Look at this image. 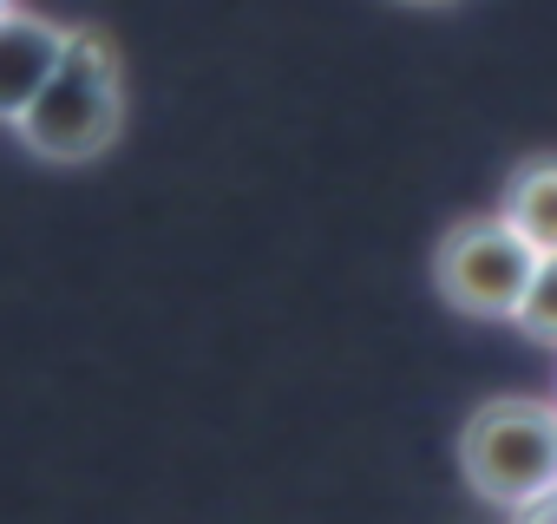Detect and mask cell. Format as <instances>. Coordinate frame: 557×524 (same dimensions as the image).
<instances>
[{"label":"cell","mask_w":557,"mask_h":524,"mask_svg":"<svg viewBox=\"0 0 557 524\" xmlns=\"http://www.w3.org/2000/svg\"><path fill=\"white\" fill-rule=\"evenodd\" d=\"M21 145L47 164H92L125 132V53L106 27H66L60 66L21 112Z\"/></svg>","instance_id":"cell-1"},{"label":"cell","mask_w":557,"mask_h":524,"mask_svg":"<svg viewBox=\"0 0 557 524\" xmlns=\"http://www.w3.org/2000/svg\"><path fill=\"white\" fill-rule=\"evenodd\" d=\"M459 472L498 511H537L557 498V400L505 394L459 426Z\"/></svg>","instance_id":"cell-2"},{"label":"cell","mask_w":557,"mask_h":524,"mask_svg":"<svg viewBox=\"0 0 557 524\" xmlns=\"http://www.w3.org/2000/svg\"><path fill=\"white\" fill-rule=\"evenodd\" d=\"M537 270V249L505 216H459L433 249V289L472 322H511Z\"/></svg>","instance_id":"cell-3"},{"label":"cell","mask_w":557,"mask_h":524,"mask_svg":"<svg viewBox=\"0 0 557 524\" xmlns=\"http://www.w3.org/2000/svg\"><path fill=\"white\" fill-rule=\"evenodd\" d=\"M60 47H66V27L60 21L27 14L21 0L0 14V125H21V112L34 105V92L60 66Z\"/></svg>","instance_id":"cell-4"},{"label":"cell","mask_w":557,"mask_h":524,"mask_svg":"<svg viewBox=\"0 0 557 524\" xmlns=\"http://www.w3.org/2000/svg\"><path fill=\"white\" fill-rule=\"evenodd\" d=\"M498 216H505L537 255H557V158H524V164L505 177Z\"/></svg>","instance_id":"cell-5"},{"label":"cell","mask_w":557,"mask_h":524,"mask_svg":"<svg viewBox=\"0 0 557 524\" xmlns=\"http://www.w3.org/2000/svg\"><path fill=\"white\" fill-rule=\"evenodd\" d=\"M537 348H557V255H537V270L518 296V315H511Z\"/></svg>","instance_id":"cell-6"},{"label":"cell","mask_w":557,"mask_h":524,"mask_svg":"<svg viewBox=\"0 0 557 524\" xmlns=\"http://www.w3.org/2000/svg\"><path fill=\"white\" fill-rule=\"evenodd\" d=\"M400 8H459V0H400Z\"/></svg>","instance_id":"cell-7"},{"label":"cell","mask_w":557,"mask_h":524,"mask_svg":"<svg viewBox=\"0 0 557 524\" xmlns=\"http://www.w3.org/2000/svg\"><path fill=\"white\" fill-rule=\"evenodd\" d=\"M8 8H14V0H0V14H8Z\"/></svg>","instance_id":"cell-8"},{"label":"cell","mask_w":557,"mask_h":524,"mask_svg":"<svg viewBox=\"0 0 557 524\" xmlns=\"http://www.w3.org/2000/svg\"><path fill=\"white\" fill-rule=\"evenodd\" d=\"M550 504H557V498H550Z\"/></svg>","instance_id":"cell-9"}]
</instances>
